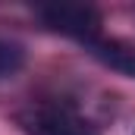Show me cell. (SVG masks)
<instances>
[{"label":"cell","mask_w":135,"mask_h":135,"mask_svg":"<svg viewBox=\"0 0 135 135\" xmlns=\"http://www.w3.org/2000/svg\"><path fill=\"white\" fill-rule=\"evenodd\" d=\"M38 16L44 19L47 28L69 38H79L85 44L101 38V13L94 6L85 3H50V6H38Z\"/></svg>","instance_id":"1"},{"label":"cell","mask_w":135,"mask_h":135,"mask_svg":"<svg viewBox=\"0 0 135 135\" xmlns=\"http://www.w3.org/2000/svg\"><path fill=\"white\" fill-rule=\"evenodd\" d=\"M19 123L28 135H101L85 116L57 104H41V107L25 110Z\"/></svg>","instance_id":"2"},{"label":"cell","mask_w":135,"mask_h":135,"mask_svg":"<svg viewBox=\"0 0 135 135\" xmlns=\"http://www.w3.org/2000/svg\"><path fill=\"white\" fill-rule=\"evenodd\" d=\"M91 57H98L104 66L116 69V72H126L135 79V44L132 41H123V38H98L88 44Z\"/></svg>","instance_id":"3"},{"label":"cell","mask_w":135,"mask_h":135,"mask_svg":"<svg viewBox=\"0 0 135 135\" xmlns=\"http://www.w3.org/2000/svg\"><path fill=\"white\" fill-rule=\"evenodd\" d=\"M25 63V54L19 44H9V41H0V82L13 79Z\"/></svg>","instance_id":"4"}]
</instances>
